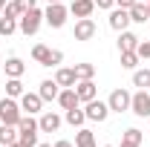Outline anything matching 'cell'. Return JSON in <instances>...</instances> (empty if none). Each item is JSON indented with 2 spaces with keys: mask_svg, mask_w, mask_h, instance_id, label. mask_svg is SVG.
Segmentation results:
<instances>
[{
  "mask_svg": "<svg viewBox=\"0 0 150 147\" xmlns=\"http://www.w3.org/2000/svg\"><path fill=\"white\" fill-rule=\"evenodd\" d=\"M40 23H43V12L40 9H29V12H23L18 18V29L29 37V35H35L38 29H40Z\"/></svg>",
  "mask_w": 150,
  "mask_h": 147,
  "instance_id": "obj_1",
  "label": "cell"
},
{
  "mask_svg": "<svg viewBox=\"0 0 150 147\" xmlns=\"http://www.w3.org/2000/svg\"><path fill=\"white\" fill-rule=\"evenodd\" d=\"M32 58H35L40 66H55V64L64 61V52L49 49V46H43V43H35V46H32Z\"/></svg>",
  "mask_w": 150,
  "mask_h": 147,
  "instance_id": "obj_2",
  "label": "cell"
},
{
  "mask_svg": "<svg viewBox=\"0 0 150 147\" xmlns=\"http://www.w3.org/2000/svg\"><path fill=\"white\" fill-rule=\"evenodd\" d=\"M20 115H23V110H20L12 98H3V101H0V124H15V127H18Z\"/></svg>",
  "mask_w": 150,
  "mask_h": 147,
  "instance_id": "obj_3",
  "label": "cell"
},
{
  "mask_svg": "<svg viewBox=\"0 0 150 147\" xmlns=\"http://www.w3.org/2000/svg\"><path fill=\"white\" fill-rule=\"evenodd\" d=\"M43 20H46L52 29H61V26L67 23V6H64V3H49L46 12H43Z\"/></svg>",
  "mask_w": 150,
  "mask_h": 147,
  "instance_id": "obj_4",
  "label": "cell"
},
{
  "mask_svg": "<svg viewBox=\"0 0 150 147\" xmlns=\"http://www.w3.org/2000/svg\"><path fill=\"white\" fill-rule=\"evenodd\" d=\"M87 121H107V115H110V104H104V101H87Z\"/></svg>",
  "mask_w": 150,
  "mask_h": 147,
  "instance_id": "obj_5",
  "label": "cell"
},
{
  "mask_svg": "<svg viewBox=\"0 0 150 147\" xmlns=\"http://www.w3.org/2000/svg\"><path fill=\"white\" fill-rule=\"evenodd\" d=\"M130 110L139 115V118H150V95L144 90H139L136 95H133V101H130Z\"/></svg>",
  "mask_w": 150,
  "mask_h": 147,
  "instance_id": "obj_6",
  "label": "cell"
},
{
  "mask_svg": "<svg viewBox=\"0 0 150 147\" xmlns=\"http://www.w3.org/2000/svg\"><path fill=\"white\" fill-rule=\"evenodd\" d=\"M130 101H133V95L127 90H115L110 95V112H124V110H130Z\"/></svg>",
  "mask_w": 150,
  "mask_h": 147,
  "instance_id": "obj_7",
  "label": "cell"
},
{
  "mask_svg": "<svg viewBox=\"0 0 150 147\" xmlns=\"http://www.w3.org/2000/svg\"><path fill=\"white\" fill-rule=\"evenodd\" d=\"M130 23H133V20H130V12H127V9L118 6V9H112V12H110V26L115 29V32H124Z\"/></svg>",
  "mask_w": 150,
  "mask_h": 147,
  "instance_id": "obj_8",
  "label": "cell"
},
{
  "mask_svg": "<svg viewBox=\"0 0 150 147\" xmlns=\"http://www.w3.org/2000/svg\"><path fill=\"white\" fill-rule=\"evenodd\" d=\"M40 107H43V98H40L38 92H23V95H20V110L23 112L32 115V112H40Z\"/></svg>",
  "mask_w": 150,
  "mask_h": 147,
  "instance_id": "obj_9",
  "label": "cell"
},
{
  "mask_svg": "<svg viewBox=\"0 0 150 147\" xmlns=\"http://www.w3.org/2000/svg\"><path fill=\"white\" fill-rule=\"evenodd\" d=\"M95 37V23L90 18H81L75 23V40H93Z\"/></svg>",
  "mask_w": 150,
  "mask_h": 147,
  "instance_id": "obj_10",
  "label": "cell"
},
{
  "mask_svg": "<svg viewBox=\"0 0 150 147\" xmlns=\"http://www.w3.org/2000/svg\"><path fill=\"white\" fill-rule=\"evenodd\" d=\"M38 127H40V133H58V127H61V115H55V112H43L40 121H38Z\"/></svg>",
  "mask_w": 150,
  "mask_h": 147,
  "instance_id": "obj_11",
  "label": "cell"
},
{
  "mask_svg": "<svg viewBox=\"0 0 150 147\" xmlns=\"http://www.w3.org/2000/svg\"><path fill=\"white\" fill-rule=\"evenodd\" d=\"M93 9H95V0H72V6H69V12L75 18H90Z\"/></svg>",
  "mask_w": 150,
  "mask_h": 147,
  "instance_id": "obj_12",
  "label": "cell"
},
{
  "mask_svg": "<svg viewBox=\"0 0 150 147\" xmlns=\"http://www.w3.org/2000/svg\"><path fill=\"white\" fill-rule=\"evenodd\" d=\"M18 144V127L15 124H0V147Z\"/></svg>",
  "mask_w": 150,
  "mask_h": 147,
  "instance_id": "obj_13",
  "label": "cell"
},
{
  "mask_svg": "<svg viewBox=\"0 0 150 147\" xmlns=\"http://www.w3.org/2000/svg\"><path fill=\"white\" fill-rule=\"evenodd\" d=\"M58 104H61L64 110H72V107H78L81 101H78V92H75V87H67L64 92H58Z\"/></svg>",
  "mask_w": 150,
  "mask_h": 147,
  "instance_id": "obj_14",
  "label": "cell"
},
{
  "mask_svg": "<svg viewBox=\"0 0 150 147\" xmlns=\"http://www.w3.org/2000/svg\"><path fill=\"white\" fill-rule=\"evenodd\" d=\"M127 12H130V20H133V23H147V18H150V9H147V3H139V0L133 3V6L127 9Z\"/></svg>",
  "mask_w": 150,
  "mask_h": 147,
  "instance_id": "obj_15",
  "label": "cell"
},
{
  "mask_svg": "<svg viewBox=\"0 0 150 147\" xmlns=\"http://www.w3.org/2000/svg\"><path fill=\"white\" fill-rule=\"evenodd\" d=\"M75 92H78V101H93V98H95L93 78H90V81H78V84H75Z\"/></svg>",
  "mask_w": 150,
  "mask_h": 147,
  "instance_id": "obj_16",
  "label": "cell"
},
{
  "mask_svg": "<svg viewBox=\"0 0 150 147\" xmlns=\"http://www.w3.org/2000/svg\"><path fill=\"white\" fill-rule=\"evenodd\" d=\"M136 46H139V37L133 35V32H121V37H118V49L121 52H136Z\"/></svg>",
  "mask_w": 150,
  "mask_h": 147,
  "instance_id": "obj_17",
  "label": "cell"
},
{
  "mask_svg": "<svg viewBox=\"0 0 150 147\" xmlns=\"http://www.w3.org/2000/svg\"><path fill=\"white\" fill-rule=\"evenodd\" d=\"M58 81H43L40 84V90H38V95L43 98V101H52V98H58Z\"/></svg>",
  "mask_w": 150,
  "mask_h": 147,
  "instance_id": "obj_18",
  "label": "cell"
},
{
  "mask_svg": "<svg viewBox=\"0 0 150 147\" xmlns=\"http://www.w3.org/2000/svg\"><path fill=\"white\" fill-rule=\"evenodd\" d=\"M55 81H58V87H75L78 78H75V69H67V66H64V69L55 72Z\"/></svg>",
  "mask_w": 150,
  "mask_h": 147,
  "instance_id": "obj_19",
  "label": "cell"
},
{
  "mask_svg": "<svg viewBox=\"0 0 150 147\" xmlns=\"http://www.w3.org/2000/svg\"><path fill=\"white\" fill-rule=\"evenodd\" d=\"M23 69H26V66H23L20 58H9V61H6V75H9V78H20Z\"/></svg>",
  "mask_w": 150,
  "mask_h": 147,
  "instance_id": "obj_20",
  "label": "cell"
},
{
  "mask_svg": "<svg viewBox=\"0 0 150 147\" xmlns=\"http://www.w3.org/2000/svg\"><path fill=\"white\" fill-rule=\"evenodd\" d=\"M75 147H95V139H93V133L81 127L78 133H75Z\"/></svg>",
  "mask_w": 150,
  "mask_h": 147,
  "instance_id": "obj_21",
  "label": "cell"
},
{
  "mask_svg": "<svg viewBox=\"0 0 150 147\" xmlns=\"http://www.w3.org/2000/svg\"><path fill=\"white\" fill-rule=\"evenodd\" d=\"M64 118H67L72 127H81V124L87 121V112H84V110H78V107H72V110H67V115H64Z\"/></svg>",
  "mask_w": 150,
  "mask_h": 147,
  "instance_id": "obj_22",
  "label": "cell"
},
{
  "mask_svg": "<svg viewBox=\"0 0 150 147\" xmlns=\"http://www.w3.org/2000/svg\"><path fill=\"white\" fill-rule=\"evenodd\" d=\"M38 121L32 118V115H20V121H18V133H38Z\"/></svg>",
  "mask_w": 150,
  "mask_h": 147,
  "instance_id": "obj_23",
  "label": "cell"
},
{
  "mask_svg": "<svg viewBox=\"0 0 150 147\" xmlns=\"http://www.w3.org/2000/svg\"><path fill=\"white\" fill-rule=\"evenodd\" d=\"M93 75H95L93 64H75V78H78V81H90Z\"/></svg>",
  "mask_w": 150,
  "mask_h": 147,
  "instance_id": "obj_24",
  "label": "cell"
},
{
  "mask_svg": "<svg viewBox=\"0 0 150 147\" xmlns=\"http://www.w3.org/2000/svg\"><path fill=\"white\" fill-rule=\"evenodd\" d=\"M133 87L147 90V87H150V69H139V72H133Z\"/></svg>",
  "mask_w": 150,
  "mask_h": 147,
  "instance_id": "obj_25",
  "label": "cell"
},
{
  "mask_svg": "<svg viewBox=\"0 0 150 147\" xmlns=\"http://www.w3.org/2000/svg\"><path fill=\"white\" fill-rule=\"evenodd\" d=\"M6 95H9V98H20V95H23L20 78H9V81H6Z\"/></svg>",
  "mask_w": 150,
  "mask_h": 147,
  "instance_id": "obj_26",
  "label": "cell"
},
{
  "mask_svg": "<svg viewBox=\"0 0 150 147\" xmlns=\"http://www.w3.org/2000/svg\"><path fill=\"white\" fill-rule=\"evenodd\" d=\"M18 29V20L15 18H6V15H0V35H12Z\"/></svg>",
  "mask_w": 150,
  "mask_h": 147,
  "instance_id": "obj_27",
  "label": "cell"
},
{
  "mask_svg": "<svg viewBox=\"0 0 150 147\" xmlns=\"http://www.w3.org/2000/svg\"><path fill=\"white\" fill-rule=\"evenodd\" d=\"M142 130H136V127H130V130H124V136H121V141H130V144H142Z\"/></svg>",
  "mask_w": 150,
  "mask_h": 147,
  "instance_id": "obj_28",
  "label": "cell"
},
{
  "mask_svg": "<svg viewBox=\"0 0 150 147\" xmlns=\"http://www.w3.org/2000/svg\"><path fill=\"white\" fill-rule=\"evenodd\" d=\"M136 64H139V55L136 52H121V66L124 69H136Z\"/></svg>",
  "mask_w": 150,
  "mask_h": 147,
  "instance_id": "obj_29",
  "label": "cell"
},
{
  "mask_svg": "<svg viewBox=\"0 0 150 147\" xmlns=\"http://www.w3.org/2000/svg\"><path fill=\"white\" fill-rule=\"evenodd\" d=\"M18 141L23 147H38V133H18Z\"/></svg>",
  "mask_w": 150,
  "mask_h": 147,
  "instance_id": "obj_30",
  "label": "cell"
},
{
  "mask_svg": "<svg viewBox=\"0 0 150 147\" xmlns=\"http://www.w3.org/2000/svg\"><path fill=\"white\" fill-rule=\"evenodd\" d=\"M136 55H139V58H150V40H139Z\"/></svg>",
  "mask_w": 150,
  "mask_h": 147,
  "instance_id": "obj_31",
  "label": "cell"
},
{
  "mask_svg": "<svg viewBox=\"0 0 150 147\" xmlns=\"http://www.w3.org/2000/svg\"><path fill=\"white\" fill-rule=\"evenodd\" d=\"M3 15H6V18H15V20H18V18H20L18 3H6V12H3Z\"/></svg>",
  "mask_w": 150,
  "mask_h": 147,
  "instance_id": "obj_32",
  "label": "cell"
},
{
  "mask_svg": "<svg viewBox=\"0 0 150 147\" xmlns=\"http://www.w3.org/2000/svg\"><path fill=\"white\" fill-rule=\"evenodd\" d=\"M15 3H18L20 15H23V12H29V9H35V0H15Z\"/></svg>",
  "mask_w": 150,
  "mask_h": 147,
  "instance_id": "obj_33",
  "label": "cell"
},
{
  "mask_svg": "<svg viewBox=\"0 0 150 147\" xmlns=\"http://www.w3.org/2000/svg\"><path fill=\"white\" fill-rule=\"evenodd\" d=\"M95 6H98V9H112L115 0H95Z\"/></svg>",
  "mask_w": 150,
  "mask_h": 147,
  "instance_id": "obj_34",
  "label": "cell"
},
{
  "mask_svg": "<svg viewBox=\"0 0 150 147\" xmlns=\"http://www.w3.org/2000/svg\"><path fill=\"white\" fill-rule=\"evenodd\" d=\"M115 3H118L121 9H130V6H133V3H136V0H115Z\"/></svg>",
  "mask_w": 150,
  "mask_h": 147,
  "instance_id": "obj_35",
  "label": "cell"
},
{
  "mask_svg": "<svg viewBox=\"0 0 150 147\" xmlns=\"http://www.w3.org/2000/svg\"><path fill=\"white\" fill-rule=\"evenodd\" d=\"M52 147H72V144H69V141H64V139H61V141H55V144H52Z\"/></svg>",
  "mask_w": 150,
  "mask_h": 147,
  "instance_id": "obj_36",
  "label": "cell"
},
{
  "mask_svg": "<svg viewBox=\"0 0 150 147\" xmlns=\"http://www.w3.org/2000/svg\"><path fill=\"white\" fill-rule=\"evenodd\" d=\"M121 147H139V144H130V141H121Z\"/></svg>",
  "mask_w": 150,
  "mask_h": 147,
  "instance_id": "obj_37",
  "label": "cell"
},
{
  "mask_svg": "<svg viewBox=\"0 0 150 147\" xmlns=\"http://www.w3.org/2000/svg\"><path fill=\"white\" fill-rule=\"evenodd\" d=\"M3 9H6V0H0V12H3Z\"/></svg>",
  "mask_w": 150,
  "mask_h": 147,
  "instance_id": "obj_38",
  "label": "cell"
},
{
  "mask_svg": "<svg viewBox=\"0 0 150 147\" xmlns=\"http://www.w3.org/2000/svg\"><path fill=\"white\" fill-rule=\"evenodd\" d=\"M46 3H61V0H46Z\"/></svg>",
  "mask_w": 150,
  "mask_h": 147,
  "instance_id": "obj_39",
  "label": "cell"
},
{
  "mask_svg": "<svg viewBox=\"0 0 150 147\" xmlns=\"http://www.w3.org/2000/svg\"><path fill=\"white\" fill-rule=\"evenodd\" d=\"M38 147H52V144H38Z\"/></svg>",
  "mask_w": 150,
  "mask_h": 147,
  "instance_id": "obj_40",
  "label": "cell"
},
{
  "mask_svg": "<svg viewBox=\"0 0 150 147\" xmlns=\"http://www.w3.org/2000/svg\"><path fill=\"white\" fill-rule=\"evenodd\" d=\"M12 147H23V144H20V141H18V144H12Z\"/></svg>",
  "mask_w": 150,
  "mask_h": 147,
  "instance_id": "obj_41",
  "label": "cell"
},
{
  "mask_svg": "<svg viewBox=\"0 0 150 147\" xmlns=\"http://www.w3.org/2000/svg\"><path fill=\"white\" fill-rule=\"evenodd\" d=\"M147 9H150V0H147Z\"/></svg>",
  "mask_w": 150,
  "mask_h": 147,
  "instance_id": "obj_42",
  "label": "cell"
},
{
  "mask_svg": "<svg viewBox=\"0 0 150 147\" xmlns=\"http://www.w3.org/2000/svg\"><path fill=\"white\" fill-rule=\"evenodd\" d=\"M107 147H110V144H107Z\"/></svg>",
  "mask_w": 150,
  "mask_h": 147,
  "instance_id": "obj_43",
  "label": "cell"
}]
</instances>
